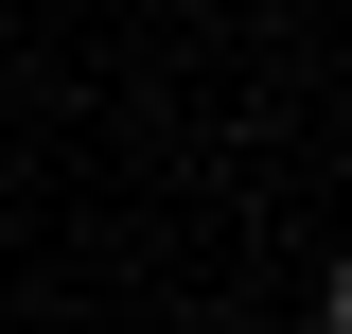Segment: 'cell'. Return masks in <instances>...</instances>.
Wrapping results in <instances>:
<instances>
[{
  "label": "cell",
  "instance_id": "obj_1",
  "mask_svg": "<svg viewBox=\"0 0 352 334\" xmlns=\"http://www.w3.org/2000/svg\"><path fill=\"white\" fill-rule=\"evenodd\" d=\"M317 334H352V247H335V282H317Z\"/></svg>",
  "mask_w": 352,
  "mask_h": 334
}]
</instances>
